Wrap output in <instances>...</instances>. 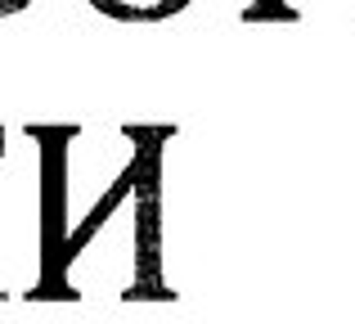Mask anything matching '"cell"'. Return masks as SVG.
Wrapping results in <instances>:
<instances>
[{
  "instance_id": "1",
  "label": "cell",
  "mask_w": 355,
  "mask_h": 324,
  "mask_svg": "<svg viewBox=\"0 0 355 324\" xmlns=\"http://www.w3.org/2000/svg\"><path fill=\"white\" fill-rule=\"evenodd\" d=\"M45 153L36 126H0V298H45Z\"/></svg>"
},
{
  "instance_id": "3",
  "label": "cell",
  "mask_w": 355,
  "mask_h": 324,
  "mask_svg": "<svg viewBox=\"0 0 355 324\" xmlns=\"http://www.w3.org/2000/svg\"><path fill=\"white\" fill-rule=\"evenodd\" d=\"M32 0H0V18H9V14H18V9H27Z\"/></svg>"
},
{
  "instance_id": "2",
  "label": "cell",
  "mask_w": 355,
  "mask_h": 324,
  "mask_svg": "<svg viewBox=\"0 0 355 324\" xmlns=\"http://www.w3.org/2000/svg\"><path fill=\"white\" fill-rule=\"evenodd\" d=\"M90 5L117 23H162V18L180 14L189 0H90Z\"/></svg>"
}]
</instances>
